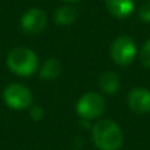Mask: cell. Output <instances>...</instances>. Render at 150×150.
I'll return each mask as SVG.
<instances>
[{"label": "cell", "mask_w": 150, "mask_h": 150, "mask_svg": "<svg viewBox=\"0 0 150 150\" xmlns=\"http://www.w3.org/2000/svg\"><path fill=\"white\" fill-rule=\"evenodd\" d=\"M92 141L99 150H119L124 136L120 127L109 119H101L92 127Z\"/></svg>", "instance_id": "obj_1"}, {"label": "cell", "mask_w": 150, "mask_h": 150, "mask_svg": "<svg viewBox=\"0 0 150 150\" xmlns=\"http://www.w3.org/2000/svg\"><path fill=\"white\" fill-rule=\"evenodd\" d=\"M7 66L18 76H30L38 67V58L28 47H15L8 53Z\"/></svg>", "instance_id": "obj_2"}, {"label": "cell", "mask_w": 150, "mask_h": 150, "mask_svg": "<svg viewBox=\"0 0 150 150\" xmlns=\"http://www.w3.org/2000/svg\"><path fill=\"white\" fill-rule=\"evenodd\" d=\"M3 99H4V103L15 111L26 109L33 103V95L30 90L20 83L8 84L3 92Z\"/></svg>", "instance_id": "obj_3"}, {"label": "cell", "mask_w": 150, "mask_h": 150, "mask_svg": "<svg viewBox=\"0 0 150 150\" xmlns=\"http://www.w3.org/2000/svg\"><path fill=\"white\" fill-rule=\"evenodd\" d=\"M105 111V101L103 96L96 92H87L78 100L76 112L83 120H95Z\"/></svg>", "instance_id": "obj_4"}, {"label": "cell", "mask_w": 150, "mask_h": 150, "mask_svg": "<svg viewBox=\"0 0 150 150\" xmlns=\"http://www.w3.org/2000/svg\"><path fill=\"white\" fill-rule=\"evenodd\" d=\"M137 55L136 42L128 36H120L111 46V57L119 66H128L134 61Z\"/></svg>", "instance_id": "obj_5"}, {"label": "cell", "mask_w": 150, "mask_h": 150, "mask_svg": "<svg viewBox=\"0 0 150 150\" xmlns=\"http://www.w3.org/2000/svg\"><path fill=\"white\" fill-rule=\"evenodd\" d=\"M21 29L26 34H38L46 28L47 16L40 8H30L21 17Z\"/></svg>", "instance_id": "obj_6"}, {"label": "cell", "mask_w": 150, "mask_h": 150, "mask_svg": "<svg viewBox=\"0 0 150 150\" xmlns=\"http://www.w3.org/2000/svg\"><path fill=\"white\" fill-rule=\"evenodd\" d=\"M128 107L136 113L150 112V91L142 87L133 88L128 95Z\"/></svg>", "instance_id": "obj_7"}, {"label": "cell", "mask_w": 150, "mask_h": 150, "mask_svg": "<svg viewBox=\"0 0 150 150\" xmlns=\"http://www.w3.org/2000/svg\"><path fill=\"white\" fill-rule=\"evenodd\" d=\"M108 12L112 16L119 18H124L132 15L136 8L134 0H104Z\"/></svg>", "instance_id": "obj_8"}, {"label": "cell", "mask_w": 150, "mask_h": 150, "mask_svg": "<svg viewBox=\"0 0 150 150\" xmlns=\"http://www.w3.org/2000/svg\"><path fill=\"white\" fill-rule=\"evenodd\" d=\"M99 87L101 88V91L105 93H112L117 92L120 88V78L119 75L113 71H105L100 75L99 78Z\"/></svg>", "instance_id": "obj_9"}, {"label": "cell", "mask_w": 150, "mask_h": 150, "mask_svg": "<svg viewBox=\"0 0 150 150\" xmlns=\"http://www.w3.org/2000/svg\"><path fill=\"white\" fill-rule=\"evenodd\" d=\"M61 71H62V65H61L59 61L55 59V58H49L41 66L40 78L45 80H53L59 76Z\"/></svg>", "instance_id": "obj_10"}, {"label": "cell", "mask_w": 150, "mask_h": 150, "mask_svg": "<svg viewBox=\"0 0 150 150\" xmlns=\"http://www.w3.org/2000/svg\"><path fill=\"white\" fill-rule=\"evenodd\" d=\"M76 9L71 5H63V7L58 8L54 13V20L58 25L61 26H67L71 25L75 20H76Z\"/></svg>", "instance_id": "obj_11"}, {"label": "cell", "mask_w": 150, "mask_h": 150, "mask_svg": "<svg viewBox=\"0 0 150 150\" xmlns=\"http://www.w3.org/2000/svg\"><path fill=\"white\" fill-rule=\"evenodd\" d=\"M138 17L144 23H150V1H145L138 8Z\"/></svg>", "instance_id": "obj_12"}, {"label": "cell", "mask_w": 150, "mask_h": 150, "mask_svg": "<svg viewBox=\"0 0 150 150\" xmlns=\"http://www.w3.org/2000/svg\"><path fill=\"white\" fill-rule=\"evenodd\" d=\"M140 58H141V62L144 63V66L150 67V40H148V41L145 42V45L142 46Z\"/></svg>", "instance_id": "obj_13"}, {"label": "cell", "mask_w": 150, "mask_h": 150, "mask_svg": "<svg viewBox=\"0 0 150 150\" xmlns=\"http://www.w3.org/2000/svg\"><path fill=\"white\" fill-rule=\"evenodd\" d=\"M30 108V117L33 120H36V121H40V120L44 117V111H42V108L41 107H38V105H30L29 107Z\"/></svg>", "instance_id": "obj_14"}, {"label": "cell", "mask_w": 150, "mask_h": 150, "mask_svg": "<svg viewBox=\"0 0 150 150\" xmlns=\"http://www.w3.org/2000/svg\"><path fill=\"white\" fill-rule=\"evenodd\" d=\"M65 1H67V3H76V1H79V0H65Z\"/></svg>", "instance_id": "obj_15"}]
</instances>
